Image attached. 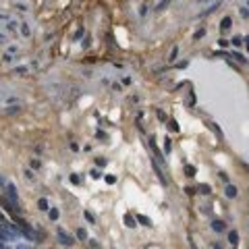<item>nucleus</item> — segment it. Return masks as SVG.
Masks as SVG:
<instances>
[{"instance_id": "nucleus-25", "label": "nucleus", "mask_w": 249, "mask_h": 249, "mask_svg": "<svg viewBox=\"0 0 249 249\" xmlns=\"http://www.w3.org/2000/svg\"><path fill=\"white\" fill-rule=\"evenodd\" d=\"M170 147H172V145H170V139H164V152L166 154L170 152Z\"/></svg>"}, {"instance_id": "nucleus-29", "label": "nucleus", "mask_w": 249, "mask_h": 249, "mask_svg": "<svg viewBox=\"0 0 249 249\" xmlns=\"http://www.w3.org/2000/svg\"><path fill=\"white\" fill-rule=\"evenodd\" d=\"M239 12H241V17H243V19H245V17H249V11H247V9H239Z\"/></svg>"}, {"instance_id": "nucleus-23", "label": "nucleus", "mask_w": 249, "mask_h": 249, "mask_svg": "<svg viewBox=\"0 0 249 249\" xmlns=\"http://www.w3.org/2000/svg\"><path fill=\"white\" fill-rule=\"evenodd\" d=\"M203 36H206V29H197L195 31V40H202Z\"/></svg>"}, {"instance_id": "nucleus-10", "label": "nucleus", "mask_w": 249, "mask_h": 249, "mask_svg": "<svg viewBox=\"0 0 249 249\" xmlns=\"http://www.w3.org/2000/svg\"><path fill=\"white\" fill-rule=\"evenodd\" d=\"M48 218H50V220H58V210H56V208H50V210H48Z\"/></svg>"}, {"instance_id": "nucleus-28", "label": "nucleus", "mask_w": 249, "mask_h": 249, "mask_svg": "<svg viewBox=\"0 0 249 249\" xmlns=\"http://www.w3.org/2000/svg\"><path fill=\"white\" fill-rule=\"evenodd\" d=\"M230 42H233V44H235V46H241V44H243V40H241V37H233V40H230Z\"/></svg>"}, {"instance_id": "nucleus-36", "label": "nucleus", "mask_w": 249, "mask_h": 249, "mask_svg": "<svg viewBox=\"0 0 249 249\" xmlns=\"http://www.w3.org/2000/svg\"><path fill=\"white\" fill-rule=\"evenodd\" d=\"M185 193H187V195H193V193H195V189H191V187H187V189H185Z\"/></svg>"}, {"instance_id": "nucleus-42", "label": "nucleus", "mask_w": 249, "mask_h": 249, "mask_svg": "<svg viewBox=\"0 0 249 249\" xmlns=\"http://www.w3.org/2000/svg\"><path fill=\"white\" fill-rule=\"evenodd\" d=\"M0 249H6V247H4V245H2V241H0Z\"/></svg>"}, {"instance_id": "nucleus-3", "label": "nucleus", "mask_w": 249, "mask_h": 249, "mask_svg": "<svg viewBox=\"0 0 249 249\" xmlns=\"http://www.w3.org/2000/svg\"><path fill=\"white\" fill-rule=\"evenodd\" d=\"M135 220H137L141 226H154V224H152V220H150L147 216H143V214H137V216H135Z\"/></svg>"}, {"instance_id": "nucleus-40", "label": "nucleus", "mask_w": 249, "mask_h": 249, "mask_svg": "<svg viewBox=\"0 0 249 249\" xmlns=\"http://www.w3.org/2000/svg\"><path fill=\"white\" fill-rule=\"evenodd\" d=\"M0 42H4V36H2V33H0Z\"/></svg>"}, {"instance_id": "nucleus-13", "label": "nucleus", "mask_w": 249, "mask_h": 249, "mask_svg": "<svg viewBox=\"0 0 249 249\" xmlns=\"http://www.w3.org/2000/svg\"><path fill=\"white\" fill-rule=\"evenodd\" d=\"M195 172H197L195 166H185V175H187V177H195Z\"/></svg>"}, {"instance_id": "nucleus-17", "label": "nucleus", "mask_w": 249, "mask_h": 249, "mask_svg": "<svg viewBox=\"0 0 249 249\" xmlns=\"http://www.w3.org/2000/svg\"><path fill=\"white\" fill-rule=\"evenodd\" d=\"M83 216H85V220H87V222H92V224L95 222V218H94V214H92V212H83Z\"/></svg>"}, {"instance_id": "nucleus-21", "label": "nucleus", "mask_w": 249, "mask_h": 249, "mask_svg": "<svg viewBox=\"0 0 249 249\" xmlns=\"http://www.w3.org/2000/svg\"><path fill=\"white\" fill-rule=\"evenodd\" d=\"M177 54H178V48L175 46L172 50H170V58H168V60H175V58H177Z\"/></svg>"}, {"instance_id": "nucleus-24", "label": "nucleus", "mask_w": 249, "mask_h": 249, "mask_svg": "<svg viewBox=\"0 0 249 249\" xmlns=\"http://www.w3.org/2000/svg\"><path fill=\"white\" fill-rule=\"evenodd\" d=\"M71 183H73V185H79V183H81V177H77V175H71Z\"/></svg>"}, {"instance_id": "nucleus-34", "label": "nucleus", "mask_w": 249, "mask_h": 249, "mask_svg": "<svg viewBox=\"0 0 249 249\" xmlns=\"http://www.w3.org/2000/svg\"><path fill=\"white\" fill-rule=\"evenodd\" d=\"M218 44H220V46H222V48H226V46H228V40H220Z\"/></svg>"}, {"instance_id": "nucleus-19", "label": "nucleus", "mask_w": 249, "mask_h": 249, "mask_svg": "<svg viewBox=\"0 0 249 249\" xmlns=\"http://www.w3.org/2000/svg\"><path fill=\"white\" fill-rule=\"evenodd\" d=\"M19 110H21V106H11V108H6V112H9V114H17Z\"/></svg>"}, {"instance_id": "nucleus-41", "label": "nucleus", "mask_w": 249, "mask_h": 249, "mask_svg": "<svg viewBox=\"0 0 249 249\" xmlns=\"http://www.w3.org/2000/svg\"><path fill=\"white\" fill-rule=\"evenodd\" d=\"M191 249H197V247H195V243H191Z\"/></svg>"}, {"instance_id": "nucleus-1", "label": "nucleus", "mask_w": 249, "mask_h": 249, "mask_svg": "<svg viewBox=\"0 0 249 249\" xmlns=\"http://www.w3.org/2000/svg\"><path fill=\"white\" fill-rule=\"evenodd\" d=\"M56 237H58V241L64 245V247H71L73 243H75V237H71V235H69L64 228H60V226L56 228Z\"/></svg>"}, {"instance_id": "nucleus-43", "label": "nucleus", "mask_w": 249, "mask_h": 249, "mask_svg": "<svg viewBox=\"0 0 249 249\" xmlns=\"http://www.w3.org/2000/svg\"><path fill=\"white\" fill-rule=\"evenodd\" d=\"M202 2H206V0H202Z\"/></svg>"}, {"instance_id": "nucleus-5", "label": "nucleus", "mask_w": 249, "mask_h": 249, "mask_svg": "<svg viewBox=\"0 0 249 249\" xmlns=\"http://www.w3.org/2000/svg\"><path fill=\"white\" fill-rule=\"evenodd\" d=\"M224 193H226V197H230V199H233V197H237V187L228 183V185H226V189H224Z\"/></svg>"}, {"instance_id": "nucleus-15", "label": "nucleus", "mask_w": 249, "mask_h": 249, "mask_svg": "<svg viewBox=\"0 0 249 249\" xmlns=\"http://www.w3.org/2000/svg\"><path fill=\"white\" fill-rule=\"evenodd\" d=\"M197 189H199V193H203V195H210V193H212V189H210L208 185H199Z\"/></svg>"}, {"instance_id": "nucleus-8", "label": "nucleus", "mask_w": 249, "mask_h": 249, "mask_svg": "<svg viewBox=\"0 0 249 249\" xmlns=\"http://www.w3.org/2000/svg\"><path fill=\"white\" fill-rule=\"evenodd\" d=\"M224 222H222V220H214V222H212V228H214V230H216V233H222V230H224Z\"/></svg>"}, {"instance_id": "nucleus-39", "label": "nucleus", "mask_w": 249, "mask_h": 249, "mask_svg": "<svg viewBox=\"0 0 249 249\" xmlns=\"http://www.w3.org/2000/svg\"><path fill=\"white\" fill-rule=\"evenodd\" d=\"M17 249H29V247H27V245H19Z\"/></svg>"}, {"instance_id": "nucleus-6", "label": "nucleus", "mask_w": 249, "mask_h": 249, "mask_svg": "<svg viewBox=\"0 0 249 249\" xmlns=\"http://www.w3.org/2000/svg\"><path fill=\"white\" fill-rule=\"evenodd\" d=\"M135 222H137V220H135L131 214H125V226H127V228H135V226H137Z\"/></svg>"}, {"instance_id": "nucleus-4", "label": "nucleus", "mask_w": 249, "mask_h": 249, "mask_svg": "<svg viewBox=\"0 0 249 249\" xmlns=\"http://www.w3.org/2000/svg\"><path fill=\"white\" fill-rule=\"evenodd\" d=\"M230 27H233V19H230V17H224V19L220 21V29H222V31H228Z\"/></svg>"}, {"instance_id": "nucleus-9", "label": "nucleus", "mask_w": 249, "mask_h": 249, "mask_svg": "<svg viewBox=\"0 0 249 249\" xmlns=\"http://www.w3.org/2000/svg\"><path fill=\"white\" fill-rule=\"evenodd\" d=\"M37 208H40V210H44V212H48V210H50V206H48V199H46V197H42V199L37 202Z\"/></svg>"}, {"instance_id": "nucleus-2", "label": "nucleus", "mask_w": 249, "mask_h": 249, "mask_svg": "<svg viewBox=\"0 0 249 249\" xmlns=\"http://www.w3.org/2000/svg\"><path fill=\"white\" fill-rule=\"evenodd\" d=\"M6 195L11 197V202H12V203H19V197H17V189H15V185H12V183H9V185H6Z\"/></svg>"}, {"instance_id": "nucleus-18", "label": "nucleus", "mask_w": 249, "mask_h": 249, "mask_svg": "<svg viewBox=\"0 0 249 249\" xmlns=\"http://www.w3.org/2000/svg\"><path fill=\"white\" fill-rule=\"evenodd\" d=\"M218 6H220V2H216V4H212V6H210L208 11H203L202 15H210V12H214V11H216V9H218Z\"/></svg>"}, {"instance_id": "nucleus-12", "label": "nucleus", "mask_w": 249, "mask_h": 249, "mask_svg": "<svg viewBox=\"0 0 249 249\" xmlns=\"http://www.w3.org/2000/svg\"><path fill=\"white\" fill-rule=\"evenodd\" d=\"M170 2H172V0H160L156 9H158V11H164V9H166V6H168V4H170Z\"/></svg>"}, {"instance_id": "nucleus-11", "label": "nucleus", "mask_w": 249, "mask_h": 249, "mask_svg": "<svg viewBox=\"0 0 249 249\" xmlns=\"http://www.w3.org/2000/svg\"><path fill=\"white\" fill-rule=\"evenodd\" d=\"M77 239H79V241H85V239H87V233H85V228H77Z\"/></svg>"}, {"instance_id": "nucleus-27", "label": "nucleus", "mask_w": 249, "mask_h": 249, "mask_svg": "<svg viewBox=\"0 0 249 249\" xmlns=\"http://www.w3.org/2000/svg\"><path fill=\"white\" fill-rule=\"evenodd\" d=\"M15 73H19V75H23V73H27V67H17V69H15Z\"/></svg>"}, {"instance_id": "nucleus-38", "label": "nucleus", "mask_w": 249, "mask_h": 249, "mask_svg": "<svg viewBox=\"0 0 249 249\" xmlns=\"http://www.w3.org/2000/svg\"><path fill=\"white\" fill-rule=\"evenodd\" d=\"M245 46H247V50H249V36L245 37Z\"/></svg>"}, {"instance_id": "nucleus-32", "label": "nucleus", "mask_w": 249, "mask_h": 249, "mask_svg": "<svg viewBox=\"0 0 249 249\" xmlns=\"http://www.w3.org/2000/svg\"><path fill=\"white\" fill-rule=\"evenodd\" d=\"M95 162H98V166H106V160H104V158H98Z\"/></svg>"}, {"instance_id": "nucleus-26", "label": "nucleus", "mask_w": 249, "mask_h": 249, "mask_svg": "<svg viewBox=\"0 0 249 249\" xmlns=\"http://www.w3.org/2000/svg\"><path fill=\"white\" fill-rule=\"evenodd\" d=\"M106 183H108V185H114V183H116V177H112V175L108 177V175H106Z\"/></svg>"}, {"instance_id": "nucleus-31", "label": "nucleus", "mask_w": 249, "mask_h": 249, "mask_svg": "<svg viewBox=\"0 0 249 249\" xmlns=\"http://www.w3.org/2000/svg\"><path fill=\"white\" fill-rule=\"evenodd\" d=\"M31 166H33V168H40L42 162H40V160H31Z\"/></svg>"}, {"instance_id": "nucleus-22", "label": "nucleus", "mask_w": 249, "mask_h": 249, "mask_svg": "<svg viewBox=\"0 0 249 249\" xmlns=\"http://www.w3.org/2000/svg\"><path fill=\"white\" fill-rule=\"evenodd\" d=\"M21 33H23V36H29V25H27V23L21 25Z\"/></svg>"}, {"instance_id": "nucleus-16", "label": "nucleus", "mask_w": 249, "mask_h": 249, "mask_svg": "<svg viewBox=\"0 0 249 249\" xmlns=\"http://www.w3.org/2000/svg\"><path fill=\"white\" fill-rule=\"evenodd\" d=\"M233 58H235V60H239V62H243V64L247 62V58H245L243 54H239V52H235V54H233Z\"/></svg>"}, {"instance_id": "nucleus-14", "label": "nucleus", "mask_w": 249, "mask_h": 249, "mask_svg": "<svg viewBox=\"0 0 249 249\" xmlns=\"http://www.w3.org/2000/svg\"><path fill=\"white\" fill-rule=\"evenodd\" d=\"M168 131H175V133L178 131V123L177 120H168Z\"/></svg>"}, {"instance_id": "nucleus-35", "label": "nucleus", "mask_w": 249, "mask_h": 249, "mask_svg": "<svg viewBox=\"0 0 249 249\" xmlns=\"http://www.w3.org/2000/svg\"><path fill=\"white\" fill-rule=\"evenodd\" d=\"M220 178H222V181H224V183H226V185H228V177H226V175H224V172H220Z\"/></svg>"}, {"instance_id": "nucleus-33", "label": "nucleus", "mask_w": 249, "mask_h": 249, "mask_svg": "<svg viewBox=\"0 0 249 249\" xmlns=\"http://www.w3.org/2000/svg\"><path fill=\"white\" fill-rule=\"evenodd\" d=\"M95 137H98V139H104V137H106V133H102V131H98V133H95Z\"/></svg>"}, {"instance_id": "nucleus-37", "label": "nucleus", "mask_w": 249, "mask_h": 249, "mask_svg": "<svg viewBox=\"0 0 249 249\" xmlns=\"http://www.w3.org/2000/svg\"><path fill=\"white\" fill-rule=\"evenodd\" d=\"M0 187H6V183H4V178L0 177Z\"/></svg>"}, {"instance_id": "nucleus-7", "label": "nucleus", "mask_w": 249, "mask_h": 249, "mask_svg": "<svg viewBox=\"0 0 249 249\" xmlns=\"http://www.w3.org/2000/svg\"><path fill=\"white\" fill-rule=\"evenodd\" d=\"M228 243H230V245H237L239 243V233L237 230H230V233H228Z\"/></svg>"}, {"instance_id": "nucleus-30", "label": "nucleus", "mask_w": 249, "mask_h": 249, "mask_svg": "<svg viewBox=\"0 0 249 249\" xmlns=\"http://www.w3.org/2000/svg\"><path fill=\"white\" fill-rule=\"evenodd\" d=\"M89 175H92V178H100V177H102V175H100V170H92Z\"/></svg>"}, {"instance_id": "nucleus-20", "label": "nucleus", "mask_w": 249, "mask_h": 249, "mask_svg": "<svg viewBox=\"0 0 249 249\" xmlns=\"http://www.w3.org/2000/svg\"><path fill=\"white\" fill-rule=\"evenodd\" d=\"M25 177L29 178V181H36V175H33V170H29V168L25 170Z\"/></svg>"}]
</instances>
